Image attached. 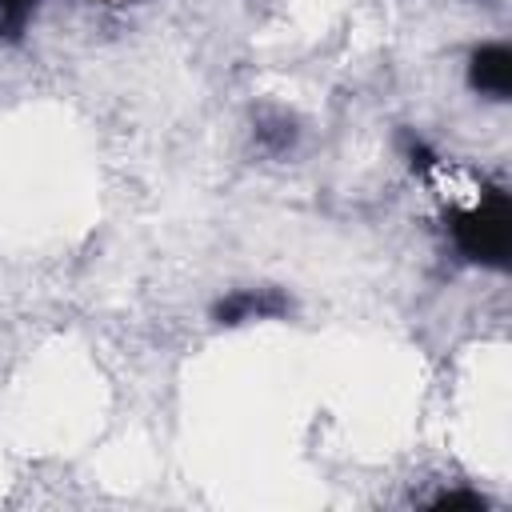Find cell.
I'll list each match as a JSON object with an SVG mask.
<instances>
[{"mask_svg":"<svg viewBox=\"0 0 512 512\" xmlns=\"http://www.w3.org/2000/svg\"><path fill=\"white\" fill-rule=\"evenodd\" d=\"M448 232H452V244L464 260H476V264H488V268H508V252H512L508 192L488 188L476 208L448 212Z\"/></svg>","mask_w":512,"mask_h":512,"instance_id":"obj_1","label":"cell"},{"mask_svg":"<svg viewBox=\"0 0 512 512\" xmlns=\"http://www.w3.org/2000/svg\"><path fill=\"white\" fill-rule=\"evenodd\" d=\"M292 312V296L280 288H236L212 304V320L224 328L248 324V320H280Z\"/></svg>","mask_w":512,"mask_h":512,"instance_id":"obj_2","label":"cell"},{"mask_svg":"<svg viewBox=\"0 0 512 512\" xmlns=\"http://www.w3.org/2000/svg\"><path fill=\"white\" fill-rule=\"evenodd\" d=\"M468 84L480 96L508 100L512 96V48L508 44H484V48H476L472 52V64H468Z\"/></svg>","mask_w":512,"mask_h":512,"instance_id":"obj_3","label":"cell"},{"mask_svg":"<svg viewBox=\"0 0 512 512\" xmlns=\"http://www.w3.org/2000/svg\"><path fill=\"white\" fill-rule=\"evenodd\" d=\"M296 120L284 116V112H260L256 116V144L272 156H284L292 144H296Z\"/></svg>","mask_w":512,"mask_h":512,"instance_id":"obj_4","label":"cell"},{"mask_svg":"<svg viewBox=\"0 0 512 512\" xmlns=\"http://www.w3.org/2000/svg\"><path fill=\"white\" fill-rule=\"evenodd\" d=\"M36 0H0V40H20Z\"/></svg>","mask_w":512,"mask_h":512,"instance_id":"obj_5","label":"cell"},{"mask_svg":"<svg viewBox=\"0 0 512 512\" xmlns=\"http://www.w3.org/2000/svg\"><path fill=\"white\" fill-rule=\"evenodd\" d=\"M432 508H488V500L484 496H476V492H444V496H436L432 500Z\"/></svg>","mask_w":512,"mask_h":512,"instance_id":"obj_6","label":"cell"}]
</instances>
